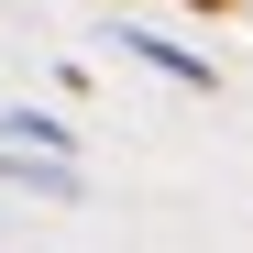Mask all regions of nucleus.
I'll return each mask as SVG.
<instances>
[{"label":"nucleus","mask_w":253,"mask_h":253,"mask_svg":"<svg viewBox=\"0 0 253 253\" xmlns=\"http://www.w3.org/2000/svg\"><path fill=\"white\" fill-rule=\"evenodd\" d=\"M110 44H132V55H143L154 77H176V88H198V99H209V88H220V77H209V66H198L187 44H154V33H110Z\"/></svg>","instance_id":"obj_1"},{"label":"nucleus","mask_w":253,"mask_h":253,"mask_svg":"<svg viewBox=\"0 0 253 253\" xmlns=\"http://www.w3.org/2000/svg\"><path fill=\"white\" fill-rule=\"evenodd\" d=\"M0 132H22L33 154H77V132H66V121H55V110H11V121H0Z\"/></svg>","instance_id":"obj_2"},{"label":"nucleus","mask_w":253,"mask_h":253,"mask_svg":"<svg viewBox=\"0 0 253 253\" xmlns=\"http://www.w3.org/2000/svg\"><path fill=\"white\" fill-rule=\"evenodd\" d=\"M187 11H242V0H187Z\"/></svg>","instance_id":"obj_3"}]
</instances>
